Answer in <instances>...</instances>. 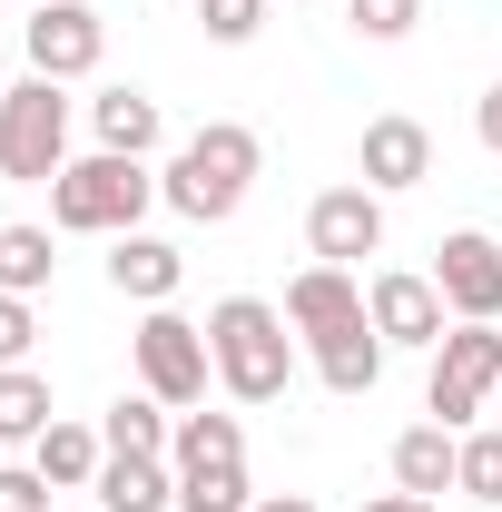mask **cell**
Instances as JSON below:
<instances>
[{
  "instance_id": "obj_1",
  "label": "cell",
  "mask_w": 502,
  "mask_h": 512,
  "mask_svg": "<svg viewBox=\"0 0 502 512\" xmlns=\"http://www.w3.org/2000/svg\"><path fill=\"white\" fill-rule=\"evenodd\" d=\"M286 325L306 335V355H315V375H325V394H375L384 335H375L365 286H355L345 266H306V276L286 286Z\"/></svg>"
},
{
  "instance_id": "obj_2",
  "label": "cell",
  "mask_w": 502,
  "mask_h": 512,
  "mask_svg": "<svg viewBox=\"0 0 502 512\" xmlns=\"http://www.w3.org/2000/svg\"><path fill=\"white\" fill-rule=\"evenodd\" d=\"M256 168H266L256 128H247V119H207L197 138H178V158H168V178H158V197H168L178 217H197V227H227V217L247 207Z\"/></svg>"
},
{
  "instance_id": "obj_3",
  "label": "cell",
  "mask_w": 502,
  "mask_h": 512,
  "mask_svg": "<svg viewBox=\"0 0 502 512\" xmlns=\"http://www.w3.org/2000/svg\"><path fill=\"white\" fill-rule=\"evenodd\" d=\"M207 355H217V384L237 404H276L296 384V335H286V306H266V296H217L207 306Z\"/></svg>"
},
{
  "instance_id": "obj_4",
  "label": "cell",
  "mask_w": 502,
  "mask_h": 512,
  "mask_svg": "<svg viewBox=\"0 0 502 512\" xmlns=\"http://www.w3.org/2000/svg\"><path fill=\"white\" fill-rule=\"evenodd\" d=\"M148 158H109V148H89V158H69L60 178H50V227L60 237H128L138 217H148Z\"/></svg>"
},
{
  "instance_id": "obj_5",
  "label": "cell",
  "mask_w": 502,
  "mask_h": 512,
  "mask_svg": "<svg viewBox=\"0 0 502 512\" xmlns=\"http://www.w3.org/2000/svg\"><path fill=\"white\" fill-rule=\"evenodd\" d=\"M178 512H256V483H247V424L237 414H178Z\"/></svg>"
},
{
  "instance_id": "obj_6",
  "label": "cell",
  "mask_w": 502,
  "mask_h": 512,
  "mask_svg": "<svg viewBox=\"0 0 502 512\" xmlns=\"http://www.w3.org/2000/svg\"><path fill=\"white\" fill-rule=\"evenodd\" d=\"M69 168V89L60 79H10V99H0V178L10 188H50Z\"/></svg>"
},
{
  "instance_id": "obj_7",
  "label": "cell",
  "mask_w": 502,
  "mask_h": 512,
  "mask_svg": "<svg viewBox=\"0 0 502 512\" xmlns=\"http://www.w3.org/2000/svg\"><path fill=\"white\" fill-rule=\"evenodd\" d=\"M128 345H138V394H158L168 414L207 404V375H217V355H207V325H188L178 306H148Z\"/></svg>"
},
{
  "instance_id": "obj_8",
  "label": "cell",
  "mask_w": 502,
  "mask_h": 512,
  "mask_svg": "<svg viewBox=\"0 0 502 512\" xmlns=\"http://www.w3.org/2000/svg\"><path fill=\"white\" fill-rule=\"evenodd\" d=\"M493 394H502V335L493 325H453L434 345V375H424V414H434L443 434H463Z\"/></svg>"
},
{
  "instance_id": "obj_9",
  "label": "cell",
  "mask_w": 502,
  "mask_h": 512,
  "mask_svg": "<svg viewBox=\"0 0 502 512\" xmlns=\"http://www.w3.org/2000/svg\"><path fill=\"white\" fill-rule=\"evenodd\" d=\"M434 286L453 306V325H502V247L483 227H453L434 247Z\"/></svg>"
},
{
  "instance_id": "obj_10",
  "label": "cell",
  "mask_w": 502,
  "mask_h": 512,
  "mask_svg": "<svg viewBox=\"0 0 502 512\" xmlns=\"http://www.w3.org/2000/svg\"><path fill=\"white\" fill-rule=\"evenodd\" d=\"M109 60V20H99V10H89V0H40V10H30V69H40V79H89V69Z\"/></svg>"
},
{
  "instance_id": "obj_11",
  "label": "cell",
  "mask_w": 502,
  "mask_h": 512,
  "mask_svg": "<svg viewBox=\"0 0 502 512\" xmlns=\"http://www.w3.org/2000/svg\"><path fill=\"white\" fill-rule=\"evenodd\" d=\"M306 247L315 266H365V256H384V197L355 178V188H325L306 207Z\"/></svg>"
},
{
  "instance_id": "obj_12",
  "label": "cell",
  "mask_w": 502,
  "mask_h": 512,
  "mask_svg": "<svg viewBox=\"0 0 502 512\" xmlns=\"http://www.w3.org/2000/svg\"><path fill=\"white\" fill-rule=\"evenodd\" d=\"M365 316H375L384 345H424V355L453 335V325H443V316H453L443 286H434V276H414V266H384L375 286H365Z\"/></svg>"
},
{
  "instance_id": "obj_13",
  "label": "cell",
  "mask_w": 502,
  "mask_h": 512,
  "mask_svg": "<svg viewBox=\"0 0 502 512\" xmlns=\"http://www.w3.org/2000/svg\"><path fill=\"white\" fill-rule=\"evenodd\" d=\"M355 178L375 197H404L434 178V128L424 119H365V148H355Z\"/></svg>"
},
{
  "instance_id": "obj_14",
  "label": "cell",
  "mask_w": 502,
  "mask_h": 512,
  "mask_svg": "<svg viewBox=\"0 0 502 512\" xmlns=\"http://www.w3.org/2000/svg\"><path fill=\"white\" fill-rule=\"evenodd\" d=\"M109 286L138 296V306H168L188 286V256L168 247V237H148V227H128V237H109Z\"/></svg>"
},
{
  "instance_id": "obj_15",
  "label": "cell",
  "mask_w": 502,
  "mask_h": 512,
  "mask_svg": "<svg viewBox=\"0 0 502 512\" xmlns=\"http://www.w3.org/2000/svg\"><path fill=\"white\" fill-rule=\"evenodd\" d=\"M89 493H99L109 512H168L178 503V463H168V453H109Z\"/></svg>"
},
{
  "instance_id": "obj_16",
  "label": "cell",
  "mask_w": 502,
  "mask_h": 512,
  "mask_svg": "<svg viewBox=\"0 0 502 512\" xmlns=\"http://www.w3.org/2000/svg\"><path fill=\"white\" fill-rule=\"evenodd\" d=\"M453 473H463V434H443V424L394 434V493H424V503H443V493H453Z\"/></svg>"
},
{
  "instance_id": "obj_17",
  "label": "cell",
  "mask_w": 502,
  "mask_h": 512,
  "mask_svg": "<svg viewBox=\"0 0 502 512\" xmlns=\"http://www.w3.org/2000/svg\"><path fill=\"white\" fill-rule=\"evenodd\" d=\"M89 128H99V148H109V158H148V148L168 138V119H158V99H148V89H128V79L89 99Z\"/></svg>"
},
{
  "instance_id": "obj_18",
  "label": "cell",
  "mask_w": 502,
  "mask_h": 512,
  "mask_svg": "<svg viewBox=\"0 0 502 512\" xmlns=\"http://www.w3.org/2000/svg\"><path fill=\"white\" fill-rule=\"evenodd\" d=\"M30 463L50 473V493H89V483H99V463H109V444H99L89 424H50V434L30 444Z\"/></svg>"
},
{
  "instance_id": "obj_19",
  "label": "cell",
  "mask_w": 502,
  "mask_h": 512,
  "mask_svg": "<svg viewBox=\"0 0 502 512\" xmlns=\"http://www.w3.org/2000/svg\"><path fill=\"white\" fill-rule=\"evenodd\" d=\"M99 444L109 453H168L178 444V414H168L158 394H119V404L99 414Z\"/></svg>"
},
{
  "instance_id": "obj_20",
  "label": "cell",
  "mask_w": 502,
  "mask_h": 512,
  "mask_svg": "<svg viewBox=\"0 0 502 512\" xmlns=\"http://www.w3.org/2000/svg\"><path fill=\"white\" fill-rule=\"evenodd\" d=\"M60 414H50V375L30 365H0V444H40Z\"/></svg>"
},
{
  "instance_id": "obj_21",
  "label": "cell",
  "mask_w": 502,
  "mask_h": 512,
  "mask_svg": "<svg viewBox=\"0 0 502 512\" xmlns=\"http://www.w3.org/2000/svg\"><path fill=\"white\" fill-rule=\"evenodd\" d=\"M50 276H60L50 227H0V296H40Z\"/></svg>"
},
{
  "instance_id": "obj_22",
  "label": "cell",
  "mask_w": 502,
  "mask_h": 512,
  "mask_svg": "<svg viewBox=\"0 0 502 512\" xmlns=\"http://www.w3.org/2000/svg\"><path fill=\"white\" fill-rule=\"evenodd\" d=\"M453 493H473V503H502V424L463 434V473H453Z\"/></svg>"
},
{
  "instance_id": "obj_23",
  "label": "cell",
  "mask_w": 502,
  "mask_h": 512,
  "mask_svg": "<svg viewBox=\"0 0 502 512\" xmlns=\"http://www.w3.org/2000/svg\"><path fill=\"white\" fill-rule=\"evenodd\" d=\"M197 30H207L217 50H247L256 30H266V0H197Z\"/></svg>"
},
{
  "instance_id": "obj_24",
  "label": "cell",
  "mask_w": 502,
  "mask_h": 512,
  "mask_svg": "<svg viewBox=\"0 0 502 512\" xmlns=\"http://www.w3.org/2000/svg\"><path fill=\"white\" fill-rule=\"evenodd\" d=\"M345 20H355V40H404L424 20V0H345Z\"/></svg>"
},
{
  "instance_id": "obj_25",
  "label": "cell",
  "mask_w": 502,
  "mask_h": 512,
  "mask_svg": "<svg viewBox=\"0 0 502 512\" xmlns=\"http://www.w3.org/2000/svg\"><path fill=\"white\" fill-rule=\"evenodd\" d=\"M0 512H50V473L40 463H0Z\"/></svg>"
},
{
  "instance_id": "obj_26",
  "label": "cell",
  "mask_w": 502,
  "mask_h": 512,
  "mask_svg": "<svg viewBox=\"0 0 502 512\" xmlns=\"http://www.w3.org/2000/svg\"><path fill=\"white\" fill-rule=\"evenodd\" d=\"M30 335H40L30 296H0V365H30Z\"/></svg>"
},
{
  "instance_id": "obj_27",
  "label": "cell",
  "mask_w": 502,
  "mask_h": 512,
  "mask_svg": "<svg viewBox=\"0 0 502 512\" xmlns=\"http://www.w3.org/2000/svg\"><path fill=\"white\" fill-rule=\"evenodd\" d=\"M473 128H483V148H493V158H502V79H493V89H483V109H473Z\"/></svg>"
},
{
  "instance_id": "obj_28",
  "label": "cell",
  "mask_w": 502,
  "mask_h": 512,
  "mask_svg": "<svg viewBox=\"0 0 502 512\" xmlns=\"http://www.w3.org/2000/svg\"><path fill=\"white\" fill-rule=\"evenodd\" d=\"M365 512H443V503H424V493H375Z\"/></svg>"
},
{
  "instance_id": "obj_29",
  "label": "cell",
  "mask_w": 502,
  "mask_h": 512,
  "mask_svg": "<svg viewBox=\"0 0 502 512\" xmlns=\"http://www.w3.org/2000/svg\"><path fill=\"white\" fill-rule=\"evenodd\" d=\"M256 512H315L306 493H256Z\"/></svg>"
},
{
  "instance_id": "obj_30",
  "label": "cell",
  "mask_w": 502,
  "mask_h": 512,
  "mask_svg": "<svg viewBox=\"0 0 502 512\" xmlns=\"http://www.w3.org/2000/svg\"><path fill=\"white\" fill-rule=\"evenodd\" d=\"M0 99H10V60H0Z\"/></svg>"
},
{
  "instance_id": "obj_31",
  "label": "cell",
  "mask_w": 502,
  "mask_h": 512,
  "mask_svg": "<svg viewBox=\"0 0 502 512\" xmlns=\"http://www.w3.org/2000/svg\"><path fill=\"white\" fill-rule=\"evenodd\" d=\"M30 10H40V0H30Z\"/></svg>"
},
{
  "instance_id": "obj_32",
  "label": "cell",
  "mask_w": 502,
  "mask_h": 512,
  "mask_svg": "<svg viewBox=\"0 0 502 512\" xmlns=\"http://www.w3.org/2000/svg\"><path fill=\"white\" fill-rule=\"evenodd\" d=\"M493 404H502V394H493Z\"/></svg>"
}]
</instances>
